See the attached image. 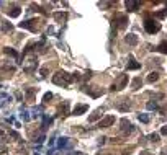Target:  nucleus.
<instances>
[{
    "mask_svg": "<svg viewBox=\"0 0 167 155\" xmlns=\"http://www.w3.org/2000/svg\"><path fill=\"white\" fill-rule=\"evenodd\" d=\"M138 119L141 121V123H144V124H147V123L151 121V118H149L147 114H139V116H138Z\"/></svg>",
    "mask_w": 167,
    "mask_h": 155,
    "instance_id": "5701e85b",
    "label": "nucleus"
},
{
    "mask_svg": "<svg viewBox=\"0 0 167 155\" xmlns=\"http://www.w3.org/2000/svg\"><path fill=\"white\" fill-rule=\"evenodd\" d=\"M126 43L130 46H136L138 44V36L136 35H128L126 36Z\"/></svg>",
    "mask_w": 167,
    "mask_h": 155,
    "instance_id": "f3484780",
    "label": "nucleus"
},
{
    "mask_svg": "<svg viewBox=\"0 0 167 155\" xmlns=\"http://www.w3.org/2000/svg\"><path fill=\"white\" fill-rule=\"evenodd\" d=\"M0 154H7V147H5V145H0Z\"/></svg>",
    "mask_w": 167,
    "mask_h": 155,
    "instance_id": "2f4dec72",
    "label": "nucleus"
},
{
    "mask_svg": "<svg viewBox=\"0 0 167 155\" xmlns=\"http://www.w3.org/2000/svg\"><path fill=\"white\" fill-rule=\"evenodd\" d=\"M121 131L125 134H131L133 132V124L128 119H121Z\"/></svg>",
    "mask_w": 167,
    "mask_h": 155,
    "instance_id": "39448f33",
    "label": "nucleus"
},
{
    "mask_svg": "<svg viewBox=\"0 0 167 155\" xmlns=\"http://www.w3.org/2000/svg\"><path fill=\"white\" fill-rule=\"evenodd\" d=\"M49 100H52V93H46V95L43 96V101H44V103H49Z\"/></svg>",
    "mask_w": 167,
    "mask_h": 155,
    "instance_id": "a878e982",
    "label": "nucleus"
},
{
    "mask_svg": "<svg viewBox=\"0 0 167 155\" xmlns=\"http://www.w3.org/2000/svg\"><path fill=\"white\" fill-rule=\"evenodd\" d=\"M59 113H61L62 116H67V114H69V101H64V103L59 106Z\"/></svg>",
    "mask_w": 167,
    "mask_h": 155,
    "instance_id": "4468645a",
    "label": "nucleus"
},
{
    "mask_svg": "<svg viewBox=\"0 0 167 155\" xmlns=\"http://www.w3.org/2000/svg\"><path fill=\"white\" fill-rule=\"evenodd\" d=\"M141 79H139V77H138V79H134V80L131 82V88L133 90H138V88H139V87H141Z\"/></svg>",
    "mask_w": 167,
    "mask_h": 155,
    "instance_id": "412c9836",
    "label": "nucleus"
},
{
    "mask_svg": "<svg viewBox=\"0 0 167 155\" xmlns=\"http://www.w3.org/2000/svg\"><path fill=\"white\" fill-rule=\"evenodd\" d=\"M126 8H128L130 12L138 10V8H139V2H134V0H128V2H126Z\"/></svg>",
    "mask_w": 167,
    "mask_h": 155,
    "instance_id": "ddd939ff",
    "label": "nucleus"
},
{
    "mask_svg": "<svg viewBox=\"0 0 167 155\" xmlns=\"http://www.w3.org/2000/svg\"><path fill=\"white\" fill-rule=\"evenodd\" d=\"M167 15V8H166V10H162V12H157V13H156V16H157V18H164V16H166Z\"/></svg>",
    "mask_w": 167,
    "mask_h": 155,
    "instance_id": "bb28decb",
    "label": "nucleus"
},
{
    "mask_svg": "<svg viewBox=\"0 0 167 155\" xmlns=\"http://www.w3.org/2000/svg\"><path fill=\"white\" fill-rule=\"evenodd\" d=\"M57 145H59V149H69L71 147V139L69 137H61L57 140Z\"/></svg>",
    "mask_w": 167,
    "mask_h": 155,
    "instance_id": "6e6552de",
    "label": "nucleus"
},
{
    "mask_svg": "<svg viewBox=\"0 0 167 155\" xmlns=\"http://www.w3.org/2000/svg\"><path fill=\"white\" fill-rule=\"evenodd\" d=\"M87 110H89V105H77L76 108H74V111H72V114H74V116H80V114H84Z\"/></svg>",
    "mask_w": 167,
    "mask_h": 155,
    "instance_id": "0eeeda50",
    "label": "nucleus"
},
{
    "mask_svg": "<svg viewBox=\"0 0 167 155\" xmlns=\"http://www.w3.org/2000/svg\"><path fill=\"white\" fill-rule=\"evenodd\" d=\"M43 140H44V135H40V137H38V140H36V142H38V144H43Z\"/></svg>",
    "mask_w": 167,
    "mask_h": 155,
    "instance_id": "473e14b6",
    "label": "nucleus"
},
{
    "mask_svg": "<svg viewBox=\"0 0 167 155\" xmlns=\"http://www.w3.org/2000/svg\"><path fill=\"white\" fill-rule=\"evenodd\" d=\"M33 23H38L36 20H28V21H23V23H20V28H26V30H31V31H35V25Z\"/></svg>",
    "mask_w": 167,
    "mask_h": 155,
    "instance_id": "9d476101",
    "label": "nucleus"
},
{
    "mask_svg": "<svg viewBox=\"0 0 167 155\" xmlns=\"http://www.w3.org/2000/svg\"><path fill=\"white\" fill-rule=\"evenodd\" d=\"M161 134L162 135H167V126H162V127H161Z\"/></svg>",
    "mask_w": 167,
    "mask_h": 155,
    "instance_id": "7c9ffc66",
    "label": "nucleus"
},
{
    "mask_svg": "<svg viewBox=\"0 0 167 155\" xmlns=\"http://www.w3.org/2000/svg\"><path fill=\"white\" fill-rule=\"evenodd\" d=\"M36 88H26V91H25V95H26V100L28 101H33V98H35V95H36Z\"/></svg>",
    "mask_w": 167,
    "mask_h": 155,
    "instance_id": "2eb2a0df",
    "label": "nucleus"
},
{
    "mask_svg": "<svg viewBox=\"0 0 167 155\" xmlns=\"http://www.w3.org/2000/svg\"><path fill=\"white\" fill-rule=\"evenodd\" d=\"M156 49L159 51V52H162V54H167V41H162V43L157 46Z\"/></svg>",
    "mask_w": 167,
    "mask_h": 155,
    "instance_id": "6ab92c4d",
    "label": "nucleus"
},
{
    "mask_svg": "<svg viewBox=\"0 0 167 155\" xmlns=\"http://www.w3.org/2000/svg\"><path fill=\"white\" fill-rule=\"evenodd\" d=\"M149 140H152V142H157V140H159V134H151V135H149Z\"/></svg>",
    "mask_w": 167,
    "mask_h": 155,
    "instance_id": "cd10ccee",
    "label": "nucleus"
},
{
    "mask_svg": "<svg viewBox=\"0 0 167 155\" xmlns=\"http://www.w3.org/2000/svg\"><path fill=\"white\" fill-rule=\"evenodd\" d=\"M115 123V116H106L105 119H102L100 123H98V127H110L111 124Z\"/></svg>",
    "mask_w": 167,
    "mask_h": 155,
    "instance_id": "7ed1b4c3",
    "label": "nucleus"
},
{
    "mask_svg": "<svg viewBox=\"0 0 167 155\" xmlns=\"http://www.w3.org/2000/svg\"><path fill=\"white\" fill-rule=\"evenodd\" d=\"M48 72H49V70H48V67H43V69H41V75H43V77H46V75H48Z\"/></svg>",
    "mask_w": 167,
    "mask_h": 155,
    "instance_id": "c756f323",
    "label": "nucleus"
},
{
    "mask_svg": "<svg viewBox=\"0 0 167 155\" xmlns=\"http://www.w3.org/2000/svg\"><path fill=\"white\" fill-rule=\"evenodd\" d=\"M118 110L120 111H128L130 110V103H128V100H123V103L118 105Z\"/></svg>",
    "mask_w": 167,
    "mask_h": 155,
    "instance_id": "aec40b11",
    "label": "nucleus"
},
{
    "mask_svg": "<svg viewBox=\"0 0 167 155\" xmlns=\"http://www.w3.org/2000/svg\"><path fill=\"white\" fill-rule=\"evenodd\" d=\"M98 118H100V110L97 111L95 114H92L90 118H89V121H90V123H93V121H97V119H98Z\"/></svg>",
    "mask_w": 167,
    "mask_h": 155,
    "instance_id": "393cba45",
    "label": "nucleus"
},
{
    "mask_svg": "<svg viewBox=\"0 0 167 155\" xmlns=\"http://www.w3.org/2000/svg\"><path fill=\"white\" fill-rule=\"evenodd\" d=\"M10 135H12V137H15V139H18V134H16V132H13V131L10 132Z\"/></svg>",
    "mask_w": 167,
    "mask_h": 155,
    "instance_id": "72a5a7b5",
    "label": "nucleus"
},
{
    "mask_svg": "<svg viewBox=\"0 0 167 155\" xmlns=\"http://www.w3.org/2000/svg\"><path fill=\"white\" fill-rule=\"evenodd\" d=\"M7 13H8V16H10V18H16V16L21 13V8H20L18 5H13V7H10V8H8V12H7Z\"/></svg>",
    "mask_w": 167,
    "mask_h": 155,
    "instance_id": "423d86ee",
    "label": "nucleus"
},
{
    "mask_svg": "<svg viewBox=\"0 0 167 155\" xmlns=\"http://www.w3.org/2000/svg\"><path fill=\"white\" fill-rule=\"evenodd\" d=\"M144 30H146L149 35H154V33H157V31L161 30V25H159L157 21L151 20V18H146V20H144Z\"/></svg>",
    "mask_w": 167,
    "mask_h": 155,
    "instance_id": "f03ea898",
    "label": "nucleus"
},
{
    "mask_svg": "<svg viewBox=\"0 0 167 155\" xmlns=\"http://www.w3.org/2000/svg\"><path fill=\"white\" fill-rule=\"evenodd\" d=\"M52 82H54L56 85H59V87H67L69 83L74 82V77L69 75L67 72H64V70H59V72L52 77Z\"/></svg>",
    "mask_w": 167,
    "mask_h": 155,
    "instance_id": "f257e3e1",
    "label": "nucleus"
},
{
    "mask_svg": "<svg viewBox=\"0 0 167 155\" xmlns=\"http://www.w3.org/2000/svg\"><path fill=\"white\" fill-rule=\"evenodd\" d=\"M138 69H141V64H138L136 60L131 57L130 62H128V70H138Z\"/></svg>",
    "mask_w": 167,
    "mask_h": 155,
    "instance_id": "dca6fc26",
    "label": "nucleus"
},
{
    "mask_svg": "<svg viewBox=\"0 0 167 155\" xmlns=\"http://www.w3.org/2000/svg\"><path fill=\"white\" fill-rule=\"evenodd\" d=\"M3 52H5V54H8V56H12V57H18L16 51L12 49V47H5V49H3Z\"/></svg>",
    "mask_w": 167,
    "mask_h": 155,
    "instance_id": "4be33fe9",
    "label": "nucleus"
},
{
    "mask_svg": "<svg viewBox=\"0 0 167 155\" xmlns=\"http://www.w3.org/2000/svg\"><path fill=\"white\" fill-rule=\"evenodd\" d=\"M21 118H23V119H25V121H30V116H28V111H23V113H21Z\"/></svg>",
    "mask_w": 167,
    "mask_h": 155,
    "instance_id": "c85d7f7f",
    "label": "nucleus"
},
{
    "mask_svg": "<svg viewBox=\"0 0 167 155\" xmlns=\"http://www.w3.org/2000/svg\"><path fill=\"white\" fill-rule=\"evenodd\" d=\"M142 155H144V154H142Z\"/></svg>",
    "mask_w": 167,
    "mask_h": 155,
    "instance_id": "c9c22d12",
    "label": "nucleus"
},
{
    "mask_svg": "<svg viewBox=\"0 0 167 155\" xmlns=\"http://www.w3.org/2000/svg\"><path fill=\"white\" fill-rule=\"evenodd\" d=\"M0 30L3 31V33H10L12 30H13V26H12V23H8V21L2 20L0 21Z\"/></svg>",
    "mask_w": 167,
    "mask_h": 155,
    "instance_id": "9b49d317",
    "label": "nucleus"
},
{
    "mask_svg": "<svg viewBox=\"0 0 167 155\" xmlns=\"http://www.w3.org/2000/svg\"><path fill=\"white\" fill-rule=\"evenodd\" d=\"M54 18L57 23H62V21H66L67 20V13L66 12H56L54 13Z\"/></svg>",
    "mask_w": 167,
    "mask_h": 155,
    "instance_id": "f8f14e48",
    "label": "nucleus"
},
{
    "mask_svg": "<svg viewBox=\"0 0 167 155\" xmlns=\"http://www.w3.org/2000/svg\"><path fill=\"white\" fill-rule=\"evenodd\" d=\"M113 23H118V26H120V28H125V26L128 25V16H125V15H117V16H115V20H113Z\"/></svg>",
    "mask_w": 167,
    "mask_h": 155,
    "instance_id": "20e7f679",
    "label": "nucleus"
},
{
    "mask_svg": "<svg viewBox=\"0 0 167 155\" xmlns=\"http://www.w3.org/2000/svg\"><path fill=\"white\" fill-rule=\"evenodd\" d=\"M146 108L147 110H157V103L156 101H149V103L146 105Z\"/></svg>",
    "mask_w": 167,
    "mask_h": 155,
    "instance_id": "b1692460",
    "label": "nucleus"
},
{
    "mask_svg": "<svg viewBox=\"0 0 167 155\" xmlns=\"http://www.w3.org/2000/svg\"><path fill=\"white\" fill-rule=\"evenodd\" d=\"M159 80V74L157 72H151V74L147 75V82L149 83H154V82H157Z\"/></svg>",
    "mask_w": 167,
    "mask_h": 155,
    "instance_id": "a211bd4d",
    "label": "nucleus"
},
{
    "mask_svg": "<svg viewBox=\"0 0 167 155\" xmlns=\"http://www.w3.org/2000/svg\"><path fill=\"white\" fill-rule=\"evenodd\" d=\"M162 155H167V147L166 149H162Z\"/></svg>",
    "mask_w": 167,
    "mask_h": 155,
    "instance_id": "f704fd0d",
    "label": "nucleus"
},
{
    "mask_svg": "<svg viewBox=\"0 0 167 155\" xmlns=\"http://www.w3.org/2000/svg\"><path fill=\"white\" fill-rule=\"evenodd\" d=\"M126 83H128V75H121L118 83H115V87H117V90H123L126 87Z\"/></svg>",
    "mask_w": 167,
    "mask_h": 155,
    "instance_id": "1a4fd4ad",
    "label": "nucleus"
}]
</instances>
